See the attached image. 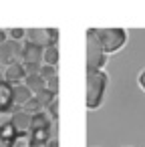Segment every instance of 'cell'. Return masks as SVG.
I'll return each instance as SVG.
<instances>
[{"instance_id": "cell-1", "label": "cell", "mask_w": 145, "mask_h": 147, "mask_svg": "<svg viewBox=\"0 0 145 147\" xmlns=\"http://www.w3.org/2000/svg\"><path fill=\"white\" fill-rule=\"evenodd\" d=\"M109 77L105 71H87V109H99L105 99Z\"/></svg>"}, {"instance_id": "cell-2", "label": "cell", "mask_w": 145, "mask_h": 147, "mask_svg": "<svg viewBox=\"0 0 145 147\" xmlns=\"http://www.w3.org/2000/svg\"><path fill=\"white\" fill-rule=\"evenodd\" d=\"M105 55H113L121 51L127 42V30L125 28H93Z\"/></svg>"}, {"instance_id": "cell-3", "label": "cell", "mask_w": 145, "mask_h": 147, "mask_svg": "<svg viewBox=\"0 0 145 147\" xmlns=\"http://www.w3.org/2000/svg\"><path fill=\"white\" fill-rule=\"evenodd\" d=\"M107 63V55L95 34L93 28L87 30V71H103Z\"/></svg>"}, {"instance_id": "cell-4", "label": "cell", "mask_w": 145, "mask_h": 147, "mask_svg": "<svg viewBox=\"0 0 145 147\" xmlns=\"http://www.w3.org/2000/svg\"><path fill=\"white\" fill-rule=\"evenodd\" d=\"M26 42L36 45L40 49H47L51 45H57L59 40V30L57 28H28L26 30Z\"/></svg>"}, {"instance_id": "cell-5", "label": "cell", "mask_w": 145, "mask_h": 147, "mask_svg": "<svg viewBox=\"0 0 145 147\" xmlns=\"http://www.w3.org/2000/svg\"><path fill=\"white\" fill-rule=\"evenodd\" d=\"M0 63H4L6 67L22 63V45L10 38L4 45H0Z\"/></svg>"}, {"instance_id": "cell-6", "label": "cell", "mask_w": 145, "mask_h": 147, "mask_svg": "<svg viewBox=\"0 0 145 147\" xmlns=\"http://www.w3.org/2000/svg\"><path fill=\"white\" fill-rule=\"evenodd\" d=\"M57 99V95L55 93H51L49 89H45L42 93H38V95H32V99L22 107L28 115H36V113H40V111H47V107L53 103Z\"/></svg>"}, {"instance_id": "cell-7", "label": "cell", "mask_w": 145, "mask_h": 147, "mask_svg": "<svg viewBox=\"0 0 145 147\" xmlns=\"http://www.w3.org/2000/svg\"><path fill=\"white\" fill-rule=\"evenodd\" d=\"M4 81H6L10 87L24 85V81H26V71H24V65H22V63H16V65L6 67V71H4Z\"/></svg>"}, {"instance_id": "cell-8", "label": "cell", "mask_w": 145, "mask_h": 147, "mask_svg": "<svg viewBox=\"0 0 145 147\" xmlns=\"http://www.w3.org/2000/svg\"><path fill=\"white\" fill-rule=\"evenodd\" d=\"M42 57H45V49L30 42L22 45V65H42Z\"/></svg>"}, {"instance_id": "cell-9", "label": "cell", "mask_w": 145, "mask_h": 147, "mask_svg": "<svg viewBox=\"0 0 145 147\" xmlns=\"http://www.w3.org/2000/svg\"><path fill=\"white\" fill-rule=\"evenodd\" d=\"M30 123H32V115H28L24 109H16L12 113L10 125L16 129V133H30Z\"/></svg>"}, {"instance_id": "cell-10", "label": "cell", "mask_w": 145, "mask_h": 147, "mask_svg": "<svg viewBox=\"0 0 145 147\" xmlns=\"http://www.w3.org/2000/svg\"><path fill=\"white\" fill-rule=\"evenodd\" d=\"M0 111H14V101H12V87L4 81L0 83Z\"/></svg>"}, {"instance_id": "cell-11", "label": "cell", "mask_w": 145, "mask_h": 147, "mask_svg": "<svg viewBox=\"0 0 145 147\" xmlns=\"http://www.w3.org/2000/svg\"><path fill=\"white\" fill-rule=\"evenodd\" d=\"M57 123L51 119V115L47 111H40L36 115H32V123H30V131H36V129H55Z\"/></svg>"}, {"instance_id": "cell-12", "label": "cell", "mask_w": 145, "mask_h": 147, "mask_svg": "<svg viewBox=\"0 0 145 147\" xmlns=\"http://www.w3.org/2000/svg\"><path fill=\"white\" fill-rule=\"evenodd\" d=\"M30 99H32V93H30L24 85L12 87V101H14V107H24Z\"/></svg>"}, {"instance_id": "cell-13", "label": "cell", "mask_w": 145, "mask_h": 147, "mask_svg": "<svg viewBox=\"0 0 145 147\" xmlns=\"http://www.w3.org/2000/svg\"><path fill=\"white\" fill-rule=\"evenodd\" d=\"M24 87L32 93V95H38L47 89V81L40 77V75H26V81H24Z\"/></svg>"}, {"instance_id": "cell-14", "label": "cell", "mask_w": 145, "mask_h": 147, "mask_svg": "<svg viewBox=\"0 0 145 147\" xmlns=\"http://www.w3.org/2000/svg\"><path fill=\"white\" fill-rule=\"evenodd\" d=\"M42 63L49 65V67H57V63H59V47H57V45H51V47L45 49Z\"/></svg>"}, {"instance_id": "cell-15", "label": "cell", "mask_w": 145, "mask_h": 147, "mask_svg": "<svg viewBox=\"0 0 145 147\" xmlns=\"http://www.w3.org/2000/svg\"><path fill=\"white\" fill-rule=\"evenodd\" d=\"M6 147H32V137L30 133H16L14 139L6 143Z\"/></svg>"}, {"instance_id": "cell-16", "label": "cell", "mask_w": 145, "mask_h": 147, "mask_svg": "<svg viewBox=\"0 0 145 147\" xmlns=\"http://www.w3.org/2000/svg\"><path fill=\"white\" fill-rule=\"evenodd\" d=\"M14 135H16V129L10 123H6V125L0 127V141H2V143H10L14 139Z\"/></svg>"}, {"instance_id": "cell-17", "label": "cell", "mask_w": 145, "mask_h": 147, "mask_svg": "<svg viewBox=\"0 0 145 147\" xmlns=\"http://www.w3.org/2000/svg\"><path fill=\"white\" fill-rule=\"evenodd\" d=\"M45 81H51V79H55L57 77V67H49V65H42L40 67V73H38Z\"/></svg>"}, {"instance_id": "cell-18", "label": "cell", "mask_w": 145, "mask_h": 147, "mask_svg": "<svg viewBox=\"0 0 145 147\" xmlns=\"http://www.w3.org/2000/svg\"><path fill=\"white\" fill-rule=\"evenodd\" d=\"M24 36H26V30L24 28H8V38L10 40L20 42V38H24Z\"/></svg>"}, {"instance_id": "cell-19", "label": "cell", "mask_w": 145, "mask_h": 147, "mask_svg": "<svg viewBox=\"0 0 145 147\" xmlns=\"http://www.w3.org/2000/svg\"><path fill=\"white\" fill-rule=\"evenodd\" d=\"M47 113L51 115V119L57 123V119H59V99H55L49 107H47Z\"/></svg>"}, {"instance_id": "cell-20", "label": "cell", "mask_w": 145, "mask_h": 147, "mask_svg": "<svg viewBox=\"0 0 145 147\" xmlns=\"http://www.w3.org/2000/svg\"><path fill=\"white\" fill-rule=\"evenodd\" d=\"M47 89H49L51 93H55V95H57V91H59V77H55V79L47 81Z\"/></svg>"}, {"instance_id": "cell-21", "label": "cell", "mask_w": 145, "mask_h": 147, "mask_svg": "<svg viewBox=\"0 0 145 147\" xmlns=\"http://www.w3.org/2000/svg\"><path fill=\"white\" fill-rule=\"evenodd\" d=\"M137 83H139V87H141V89L145 91V69H143V71L139 73V79H137Z\"/></svg>"}, {"instance_id": "cell-22", "label": "cell", "mask_w": 145, "mask_h": 147, "mask_svg": "<svg viewBox=\"0 0 145 147\" xmlns=\"http://www.w3.org/2000/svg\"><path fill=\"white\" fill-rule=\"evenodd\" d=\"M8 40V30H4V28H0V45H4Z\"/></svg>"}, {"instance_id": "cell-23", "label": "cell", "mask_w": 145, "mask_h": 147, "mask_svg": "<svg viewBox=\"0 0 145 147\" xmlns=\"http://www.w3.org/2000/svg\"><path fill=\"white\" fill-rule=\"evenodd\" d=\"M0 83H4V73L0 71Z\"/></svg>"}]
</instances>
